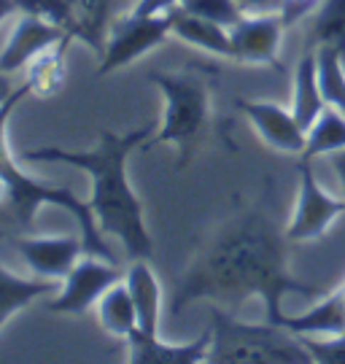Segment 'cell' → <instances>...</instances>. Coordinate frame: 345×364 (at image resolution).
I'll list each match as a JSON object with an SVG mask.
<instances>
[{
  "label": "cell",
  "mask_w": 345,
  "mask_h": 364,
  "mask_svg": "<svg viewBox=\"0 0 345 364\" xmlns=\"http://www.w3.org/2000/svg\"><path fill=\"white\" fill-rule=\"evenodd\" d=\"M97 321L108 335L124 340L138 329V313H135V302L127 284L119 281L97 299Z\"/></svg>",
  "instance_id": "obj_20"
},
{
  "label": "cell",
  "mask_w": 345,
  "mask_h": 364,
  "mask_svg": "<svg viewBox=\"0 0 345 364\" xmlns=\"http://www.w3.org/2000/svg\"><path fill=\"white\" fill-rule=\"evenodd\" d=\"M30 95V87L22 84L19 90H14L3 103H0V178L6 181V189H9V200H11V208L16 213V219L22 224H33L36 219V210L41 205H51V208H65L76 224L81 227V240H84V251L92 254V257H100V259L114 262V254L108 251L105 240H102V232L95 221V213H92L90 203H81L70 189L65 186H54L49 181H41V178H33L22 173V168L14 162L11 151H9V119H11L16 103Z\"/></svg>",
  "instance_id": "obj_3"
},
{
  "label": "cell",
  "mask_w": 345,
  "mask_h": 364,
  "mask_svg": "<svg viewBox=\"0 0 345 364\" xmlns=\"http://www.w3.org/2000/svg\"><path fill=\"white\" fill-rule=\"evenodd\" d=\"M316 65H319V84L324 92L327 105H332L337 111L345 114V63L343 57L327 49V46H316Z\"/></svg>",
  "instance_id": "obj_24"
},
{
  "label": "cell",
  "mask_w": 345,
  "mask_h": 364,
  "mask_svg": "<svg viewBox=\"0 0 345 364\" xmlns=\"http://www.w3.org/2000/svg\"><path fill=\"white\" fill-rule=\"evenodd\" d=\"M211 329L192 343H165L159 335L132 332L127 338V359L132 364H200L208 359Z\"/></svg>",
  "instance_id": "obj_13"
},
{
  "label": "cell",
  "mask_w": 345,
  "mask_h": 364,
  "mask_svg": "<svg viewBox=\"0 0 345 364\" xmlns=\"http://www.w3.org/2000/svg\"><path fill=\"white\" fill-rule=\"evenodd\" d=\"M173 33L170 14H135L129 11L124 16H116L108 30L105 52L100 57V76L129 65L141 60L143 54L162 46L165 38Z\"/></svg>",
  "instance_id": "obj_6"
},
{
  "label": "cell",
  "mask_w": 345,
  "mask_h": 364,
  "mask_svg": "<svg viewBox=\"0 0 345 364\" xmlns=\"http://www.w3.org/2000/svg\"><path fill=\"white\" fill-rule=\"evenodd\" d=\"M3 195H9V189H6V181L0 178V200H3Z\"/></svg>",
  "instance_id": "obj_34"
},
{
  "label": "cell",
  "mask_w": 345,
  "mask_h": 364,
  "mask_svg": "<svg viewBox=\"0 0 345 364\" xmlns=\"http://www.w3.org/2000/svg\"><path fill=\"white\" fill-rule=\"evenodd\" d=\"M181 0H138L135 3V14H165L170 11L173 6H179Z\"/></svg>",
  "instance_id": "obj_30"
},
{
  "label": "cell",
  "mask_w": 345,
  "mask_h": 364,
  "mask_svg": "<svg viewBox=\"0 0 345 364\" xmlns=\"http://www.w3.org/2000/svg\"><path fill=\"white\" fill-rule=\"evenodd\" d=\"M60 291V281H49V278H19L11 270H6L0 264V329L11 318L16 311L27 308L33 299L43 297V294H57Z\"/></svg>",
  "instance_id": "obj_18"
},
{
  "label": "cell",
  "mask_w": 345,
  "mask_h": 364,
  "mask_svg": "<svg viewBox=\"0 0 345 364\" xmlns=\"http://www.w3.org/2000/svg\"><path fill=\"white\" fill-rule=\"evenodd\" d=\"M149 84L159 87L165 97L162 130L143 149L176 144L181 149L179 168L184 170L192 159L197 144L211 124V87L200 73H149Z\"/></svg>",
  "instance_id": "obj_5"
},
{
  "label": "cell",
  "mask_w": 345,
  "mask_h": 364,
  "mask_svg": "<svg viewBox=\"0 0 345 364\" xmlns=\"http://www.w3.org/2000/svg\"><path fill=\"white\" fill-rule=\"evenodd\" d=\"M310 36L316 46H327L345 63V0H321L310 19Z\"/></svg>",
  "instance_id": "obj_23"
},
{
  "label": "cell",
  "mask_w": 345,
  "mask_h": 364,
  "mask_svg": "<svg viewBox=\"0 0 345 364\" xmlns=\"http://www.w3.org/2000/svg\"><path fill=\"white\" fill-rule=\"evenodd\" d=\"M16 9L25 14V16L43 19V22L57 25L60 30H65L68 36L78 38L76 14H73L70 0H16Z\"/></svg>",
  "instance_id": "obj_25"
},
{
  "label": "cell",
  "mask_w": 345,
  "mask_h": 364,
  "mask_svg": "<svg viewBox=\"0 0 345 364\" xmlns=\"http://www.w3.org/2000/svg\"><path fill=\"white\" fill-rule=\"evenodd\" d=\"M281 14H245L235 27H230L232 60L254 63V65H275L283 41Z\"/></svg>",
  "instance_id": "obj_9"
},
{
  "label": "cell",
  "mask_w": 345,
  "mask_h": 364,
  "mask_svg": "<svg viewBox=\"0 0 345 364\" xmlns=\"http://www.w3.org/2000/svg\"><path fill=\"white\" fill-rule=\"evenodd\" d=\"M213 364H310L316 362L299 335L281 324H245L216 305L208 359Z\"/></svg>",
  "instance_id": "obj_4"
},
{
  "label": "cell",
  "mask_w": 345,
  "mask_h": 364,
  "mask_svg": "<svg viewBox=\"0 0 345 364\" xmlns=\"http://www.w3.org/2000/svg\"><path fill=\"white\" fill-rule=\"evenodd\" d=\"M307 351L321 364H345V332L332 338H302Z\"/></svg>",
  "instance_id": "obj_27"
},
{
  "label": "cell",
  "mask_w": 345,
  "mask_h": 364,
  "mask_svg": "<svg viewBox=\"0 0 345 364\" xmlns=\"http://www.w3.org/2000/svg\"><path fill=\"white\" fill-rule=\"evenodd\" d=\"M78 25V41H84L92 52L102 57L108 30L116 16V0H70Z\"/></svg>",
  "instance_id": "obj_19"
},
{
  "label": "cell",
  "mask_w": 345,
  "mask_h": 364,
  "mask_svg": "<svg viewBox=\"0 0 345 364\" xmlns=\"http://www.w3.org/2000/svg\"><path fill=\"white\" fill-rule=\"evenodd\" d=\"M289 237L267 210L248 208L221 221L208 235L176 284L170 311L179 313L197 299L238 311L259 297L270 324H281L283 294H316L319 289L297 281L289 270Z\"/></svg>",
  "instance_id": "obj_1"
},
{
  "label": "cell",
  "mask_w": 345,
  "mask_h": 364,
  "mask_svg": "<svg viewBox=\"0 0 345 364\" xmlns=\"http://www.w3.org/2000/svg\"><path fill=\"white\" fill-rule=\"evenodd\" d=\"M73 36H65L60 43H54L51 49L41 52L30 65H27V87L36 92L38 97H51L57 95L65 81V54L73 43Z\"/></svg>",
  "instance_id": "obj_21"
},
{
  "label": "cell",
  "mask_w": 345,
  "mask_h": 364,
  "mask_svg": "<svg viewBox=\"0 0 345 364\" xmlns=\"http://www.w3.org/2000/svg\"><path fill=\"white\" fill-rule=\"evenodd\" d=\"M327 100L319 84V65H316V52L305 54L294 70V97H292V111L297 122L310 130L316 124V119L324 114Z\"/></svg>",
  "instance_id": "obj_17"
},
{
  "label": "cell",
  "mask_w": 345,
  "mask_h": 364,
  "mask_svg": "<svg viewBox=\"0 0 345 364\" xmlns=\"http://www.w3.org/2000/svg\"><path fill=\"white\" fill-rule=\"evenodd\" d=\"M321 6V0H283L281 6V16L286 27L299 25L305 16H313V11Z\"/></svg>",
  "instance_id": "obj_28"
},
{
  "label": "cell",
  "mask_w": 345,
  "mask_h": 364,
  "mask_svg": "<svg viewBox=\"0 0 345 364\" xmlns=\"http://www.w3.org/2000/svg\"><path fill=\"white\" fill-rule=\"evenodd\" d=\"M6 76H9V73H3V70H0V103L11 95V84H9V78Z\"/></svg>",
  "instance_id": "obj_33"
},
{
  "label": "cell",
  "mask_w": 345,
  "mask_h": 364,
  "mask_svg": "<svg viewBox=\"0 0 345 364\" xmlns=\"http://www.w3.org/2000/svg\"><path fill=\"white\" fill-rule=\"evenodd\" d=\"M68 33L57 25H49L36 16H22L19 25L14 27L11 38L0 52V70L3 73H16L27 68L41 52L51 49L54 43H60Z\"/></svg>",
  "instance_id": "obj_12"
},
{
  "label": "cell",
  "mask_w": 345,
  "mask_h": 364,
  "mask_svg": "<svg viewBox=\"0 0 345 364\" xmlns=\"http://www.w3.org/2000/svg\"><path fill=\"white\" fill-rule=\"evenodd\" d=\"M332 170L337 173L340 186H343V192H345V149H343V151H334V154H332Z\"/></svg>",
  "instance_id": "obj_31"
},
{
  "label": "cell",
  "mask_w": 345,
  "mask_h": 364,
  "mask_svg": "<svg viewBox=\"0 0 345 364\" xmlns=\"http://www.w3.org/2000/svg\"><path fill=\"white\" fill-rule=\"evenodd\" d=\"M16 251L22 254L27 267L38 278L49 281H65L68 273L76 267V262L84 254V240L73 235L63 237H16L14 240Z\"/></svg>",
  "instance_id": "obj_11"
},
{
  "label": "cell",
  "mask_w": 345,
  "mask_h": 364,
  "mask_svg": "<svg viewBox=\"0 0 345 364\" xmlns=\"http://www.w3.org/2000/svg\"><path fill=\"white\" fill-rule=\"evenodd\" d=\"M243 14H281L283 0H238Z\"/></svg>",
  "instance_id": "obj_29"
},
{
  "label": "cell",
  "mask_w": 345,
  "mask_h": 364,
  "mask_svg": "<svg viewBox=\"0 0 345 364\" xmlns=\"http://www.w3.org/2000/svg\"><path fill=\"white\" fill-rule=\"evenodd\" d=\"M119 281H122V273L116 270L114 262L87 254L68 273L65 284L57 291V297L49 302V311L68 313V316H84Z\"/></svg>",
  "instance_id": "obj_8"
},
{
  "label": "cell",
  "mask_w": 345,
  "mask_h": 364,
  "mask_svg": "<svg viewBox=\"0 0 345 364\" xmlns=\"http://www.w3.org/2000/svg\"><path fill=\"white\" fill-rule=\"evenodd\" d=\"M238 108L248 117L259 138L270 149L283 154H305L307 130L297 122L292 108L267 103V100H238Z\"/></svg>",
  "instance_id": "obj_10"
},
{
  "label": "cell",
  "mask_w": 345,
  "mask_h": 364,
  "mask_svg": "<svg viewBox=\"0 0 345 364\" xmlns=\"http://www.w3.org/2000/svg\"><path fill=\"white\" fill-rule=\"evenodd\" d=\"M345 149V114L332 105L324 108V114L316 119V124L307 130L305 159L313 156H332L334 151Z\"/></svg>",
  "instance_id": "obj_22"
},
{
  "label": "cell",
  "mask_w": 345,
  "mask_h": 364,
  "mask_svg": "<svg viewBox=\"0 0 345 364\" xmlns=\"http://www.w3.org/2000/svg\"><path fill=\"white\" fill-rule=\"evenodd\" d=\"M167 14L173 22V36L179 41L197 46L208 54H216V57H232V41L227 27L208 22L203 16H194V14L184 11L181 6H173Z\"/></svg>",
  "instance_id": "obj_16"
},
{
  "label": "cell",
  "mask_w": 345,
  "mask_h": 364,
  "mask_svg": "<svg viewBox=\"0 0 345 364\" xmlns=\"http://www.w3.org/2000/svg\"><path fill=\"white\" fill-rule=\"evenodd\" d=\"M281 326L292 329L299 338H332L345 332V284L329 297H324L319 305H313L302 316H286L283 313Z\"/></svg>",
  "instance_id": "obj_14"
},
{
  "label": "cell",
  "mask_w": 345,
  "mask_h": 364,
  "mask_svg": "<svg viewBox=\"0 0 345 364\" xmlns=\"http://www.w3.org/2000/svg\"><path fill=\"white\" fill-rule=\"evenodd\" d=\"M127 289L138 313V332L159 335V313H162V287L146 259H135L127 273Z\"/></svg>",
  "instance_id": "obj_15"
},
{
  "label": "cell",
  "mask_w": 345,
  "mask_h": 364,
  "mask_svg": "<svg viewBox=\"0 0 345 364\" xmlns=\"http://www.w3.org/2000/svg\"><path fill=\"white\" fill-rule=\"evenodd\" d=\"M149 144V127L132 130L127 135L100 132V144L90 151H65V149H27L22 159L27 162H65L92 176L90 205L102 235H114L127 248L132 259H152L154 240L146 221L143 203L138 200L127 176V159L132 149Z\"/></svg>",
  "instance_id": "obj_2"
},
{
  "label": "cell",
  "mask_w": 345,
  "mask_h": 364,
  "mask_svg": "<svg viewBox=\"0 0 345 364\" xmlns=\"http://www.w3.org/2000/svg\"><path fill=\"white\" fill-rule=\"evenodd\" d=\"M14 11H19V9H16V0H0V22L9 19Z\"/></svg>",
  "instance_id": "obj_32"
},
{
  "label": "cell",
  "mask_w": 345,
  "mask_h": 364,
  "mask_svg": "<svg viewBox=\"0 0 345 364\" xmlns=\"http://www.w3.org/2000/svg\"><path fill=\"white\" fill-rule=\"evenodd\" d=\"M184 11L194 14V16H203L208 22H216L221 27H235L245 14L238 6V0H181L179 3Z\"/></svg>",
  "instance_id": "obj_26"
},
{
  "label": "cell",
  "mask_w": 345,
  "mask_h": 364,
  "mask_svg": "<svg viewBox=\"0 0 345 364\" xmlns=\"http://www.w3.org/2000/svg\"><path fill=\"white\" fill-rule=\"evenodd\" d=\"M345 213V197L329 195L319 183L316 173L310 168V159L302 156L299 162V195H297L294 216L286 224V237L289 243H307V240H319L327 235Z\"/></svg>",
  "instance_id": "obj_7"
}]
</instances>
